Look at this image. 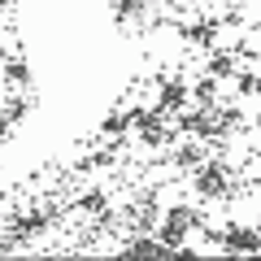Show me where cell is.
I'll return each mask as SVG.
<instances>
[{
  "instance_id": "13",
  "label": "cell",
  "mask_w": 261,
  "mask_h": 261,
  "mask_svg": "<svg viewBox=\"0 0 261 261\" xmlns=\"http://www.w3.org/2000/svg\"><path fill=\"white\" fill-rule=\"evenodd\" d=\"M5 5H9V0H5Z\"/></svg>"
},
{
  "instance_id": "6",
  "label": "cell",
  "mask_w": 261,
  "mask_h": 261,
  "mask_svg": "<svg viewBox=\"0 0 261 261\" xmlns=\"http://www.w3.org/2000/svg\"><path fill=\"white\" fill-rule=\"evenodd\" d=\"M196 100H200V105H214L218 100V79L214 74H205L200 83H196Z\"/></svg>"
},
{
  "instance_id": "7",
  "label": "cell",
  "mask_w": 261,
  "mask_h": 261,
  "mask_svg": "<svg viewBox=\"0 0 261 261\" xmlns=\"http://www.w3.org/2000/svg\"><path fill=\"white\" fill-rule=\"evenodd\" d=\"M5 79H9L13 87H27V61H22V57H13V61L5 65Z\"/></svg>"
},
{
  "instance_id": "12",
  "label": "cell",
  "mask_w": 261,
  "mask_h": 261,
  "mask_svg": "<svg viewBox=\"0 0 261 261\" xmlns=\"http://www.w3.org/2000/svg\"><path fill=\"white\" fill-rule=\"evenodd\" d=\"M5 57H9V53H5V39H0V61H5Z\"/></svg>"
},
{
  "instance_id": "10",
  "label": "cell",
  "mask_w": 261,
  "mask_h": 261,
  "mask_svg": "<svg viewBox=\"0 0 261 261\" xmlns=\"http://www.w3.org/2000/svg\"><path fill=\"white\" fill-rule=\"evenodd\" d=\"M126 252H166V244H157V240H130Z\"/></svg>"
},
{
  "instance_id": "8",
  "label": "cell",
  "mask_w": 261,
  "mask_h": 261,
  "mask_svg": "<svg viewBox=\"0 0 261 261\" xmlns=\"http://www.w3.org/2000/svg\"><path fill=\"white\" fill-rule=\"evenodd\" d=\"M200 161H205V152L196 148V144H183V148H178V166H183V170H196Z\"/></svg>"
},
{
  "instance_id": "11",
  "label": "cell",
  "mask_w": 261,
  "mask_h": 261,
  "mask_svg": "<svg viewBox=\"0 0 261 261\" xmlns=\"http://www.w3.org/2000/svg\"><path fill=\"white\" fill-rule=\"evenodd\" d=\"M5 130H9V113H0V135H5Z\"/></svg>"
},
{
  "instance_id": "1",
  "label": "cell",
  "mask_w": 261,
  "mask_h": 261,
  "mask_svg": "<svg viewBox=\"0 0 261 261\" xmlns=\"http://www.w3.org/2000/svg\"><path fill=\"white\" fill-rule=\"evenodd\" d=\"M192 222H196V214L187 205L166 209V218H161V226H157L161 244H166V248H187V231H192Z\"/></svg>"
},
{
  "instance_id": "9",
  "label": "cell",
  "mask_w": 261,
  "mask_h": 261,
  "mask_svg": "<svg viewBox=\"0 0 261 261\" xmlns=\"http://www.w3.org/2000/svg\"><path fill=\"white\" fill-rule=\"evenodd\" d=\"M126 126H130V118H126V113H109V118H105V130H109V135H122Z\"/></svg>"
},
{
  "instance_id": "2",
  "label": "cell",
  "mask_w": 261,
  "mask_h": 261,
  "mask_svg": "<svg viewBox=\"0 0 261 261\" xmlns=\"http://www.w3.org/2000/svg\"><path fill=\"white\" fill-rule=\"evenodd\" d=\"M196 192L205 196V200H218V196H226V166H222V161L196 166Z\"/></svg>"
},
{
  "instance_id": "4",
  "label": "cell",
  "mask_w": 261,
  "mask_h": 261,
  "mask_svg": "<svg viewBox=\"0 0 261 261\" xmlns=\"http://www.w3.org/2000/svg\"><path fill=\"white\" fill-rule=\"evenodd\" d=\"M187 105V83H161V96H157V109L166 113V109H183Z\"/></svg>"
},
{
  "instance_id": "3",
  "label": "cell",
  "mask_w": 261,
  "mask_h": 261,
  "mask_svg": "<svg viewBox=\"0 0 261 261\" xmlns=\"http://www.w3.org/2000/svg\"><path fill=\"white\" fill-rule=\"evenodd\" d=\"M222 248L226 252H261V231H252V226H226Z\"/></svg>"
},
{
  "instance_id": "5",
  "label": "cell",
  "mask_w": 261,
  "mask_h": 261,
  "mask_svg": "<svg viewBox=\"0 0 261 261\" xmlns=\"http://www.w3.org/2000/svg\"><path fill=\"white\" fill-rule=\"evenodd\" d=\"M209 74H214V79L235 74V57L231 53H214V57H209Z\"/></svg>"
}]
</instances>
